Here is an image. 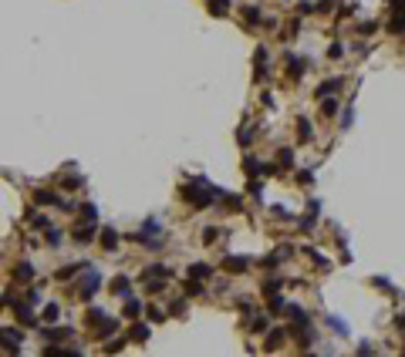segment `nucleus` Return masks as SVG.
<instances>
[{
    "label": "nucleus",
    "instance_id": "obj_12",
    "mask_svg": "<svg viewBox=\"0 0 405 357\" xmlns=\"http://www.w3.org/2000/svg\"><path fill=\"white\" fill-rule=\"evenodd\" d=\"M101 246H105L108 253H112V249L118 246V236H115V229H105V233H101Z\"/></svg>",
    "mask_w": 405,
    "mask_h": 357
},
{
    "label": "nucleus",
    "instance_id": "obj_24",
    "mask_svg": "<svg viewBox=\"0 0 405 357\" xmlns=\"http://www.w3.org/2000/svg\"><path fill=\"white\" fill-rule=\"evenodd\" d=\"M250 327L257 330V334H264V330H267V317H253V320H250Z\"/></svg>",
    "mask_w": 405,
    "mask_h": 357
},
{
    "label": "nucleus",
    "instance_id": "obj_36",
    "mask_svg": "<svg viewBox=\"0 0 405 357\" xmlns=\"http://www.w3.org/2000/svg\"><path fill=\"white\" fill-rule=\"evenodd\" d=\"M388 3H392L395 10H405V0H388Z\"/></svg>",
    "mask_w": 405,
    "mask_h": 357
},
{
    "label": "nucleus",
    "instance_id": "obj_2",
    "mask_svg": "<svg viewBox=\"0 0 405 357\" xmlns=\"http://www.w3.org/2000/svg\"><path fill=\"white\" fill-rule=\"evenodd\" d=\"M98 286H101V277H98V273H88V277H85V280L78 283V293H81V297H85V300H88V297H91V293H95Z\"/></svg>",
    "mask_w": 405,
    "mask_h": 357
},
{
    "label": "nucleus",
    "instance_id": "obj_6",
    "mask_svg": "<svg viewBox=\"0 0 405 357\" xmlns=\"http://www.w3.org/2000/svg\"><path fill=\"white\" fill-rule=\"evenodd\" d=\"M112 293L129 300V297H132V290H129V277H115V280H112Z\"/></svg>",
    "mask_w": 405,
    "mask_h": 357
},
{
    "label": "nucleus",
    "instance_id": "obj_27",
    "mask_svg": "<svg viewBox=\"0 0 405 357\" xmlns=\"http://www.w3.org/2000/svg\"><path fill=\"white\" fill-rule=\"evenodd\" d=\"M216 236H220V229H216V226H210V229H203V243H213Z\"/></svg>",
    "mask_w": 405,
    "mask_h": 357
},
{
    "label": "nucleus",
    "instance_id": "obj_11",
    "mask_svg": "<svg viewBox=\"0 0 405 357\" xmlns=\"http://www.w3.org/2000/svg\"><path fill=\"white\" fill-rule=\"evenodd\" d=\"M129 337L138 340V344H145V340H149V327H145V323H135L132 330H129Z\"/></svg>",
    "mask_w": 405,
    "mask_h": 357
},
{
    "label": "nucleus",
    "instance_id": "obj_29",
    "mask_svg": "<svg viewBox=\"0 0 405 357\" xmlns=\"http://www.w3.org/2000/svg\"><path fill=\"white\" fill-rule=\"evenodd\" d=\"M47 243H51V246L61 243V229H51V233H47Z\"/></svg>",
    "mask_w": 405,
    "mask_h": 357
},
{
    "label": "nucleus",
    "instance_id": "obj_9",
    "mask_svg": "<svg viewBox=\"0 0 405 357\" xmlns=\"http://www.w3.org/2000/svg\"><path fill=\"white\" fill-rule=\"evenodd\" d=\"M189 277H193V280H210V277H213V266L193 263V266H189Z\"/></svg>",
    "mask_w": 405,
    "mask_h": 357
},
{
    "label": "nucleus",
    "instance_id": "obj_8",
    "mask_svg": "<svg viewBox=\"0 0 405 357\" xmlns=\"http://www.w3.org/2000/svg\"><path fill=\"white\" fill-rule=\"evenodd\" d=\"M388 31H392V34H405V10H395V14H392Z\"/></svg>",
    "mask_w": 405,
    "mask_h": 357
},
{
    "label": "nucleus",
    "instance_id": "obj_16",
    "mask_svg": "<svg viewBox=\"0 0 405 357\" xmlns=\"http://www.w3.org/2000/svg\"><path fill=\"white\" fill-rule=\"evenodd\" d=\"M14 277H17V280H31V277H34V270H31V263H20L17 270H14Z\"/></svg>",
    "mask_w": 405,
    "mask_h": 357
},
{
    "label": "nucleus",
    "instance_id": "obj_7",
    "mask_svg": "<svg viewBox=\"0 0 405 357\" xmlns=\"http://www.w3.org/2000/svg\"><path fill=\"white\" fill-rule=\"evenodd\" d=\"M334 91H341V78H331V81H324L321 88H317V98H328V94H334Z\"/></svg>",
    "mask_w": 405,
    "mask_h": 357
},
{
    "label": "nucleus",
    "instance_id": "obj_5",
    "mask_svg": "<svg viewBox=\"0 0 405 357\" xmlns=\"http://www.w3.org/2000/svg\"><path fill=\"white\" fill-rule=\"evenodd\" d=\"M75 239L78 243H91V239H95V223H81L75 229Z\"/></svg>",
    "mask_w": 405,
    "mask_h": 357
},
{
    "label": "nucleus",
    "instance_id": "obj_21",
    "mask_svg": "<svg viewBox=\"0 0 405 357\" xmlns=\"http://www.w3.org/2000/svg\"><path fill=\"white\" fill-rule=\"evenodd\" d=\"M58 317H61V314H58V307H54V303H51V307H44V323H54Z\"/></svg>",
    "mask_w": 405,
    "mask_h": 357
},
{
    "label": "nucleus",
    "instance_id": "obj_23",
    "mask_svg": "<svg viewBox=\"0 0 405 357\" xmlns=\"http://www.w3.org/2000/svg\"><path fill=\"white\" fill-rule=\"evenodd\" d=\"M226 209L240 212V209H243V199H240V196H226Z\"/></svg>",
    "mask_w": 405,
    "mask_h": 357
},
{
    "label": "nucleus",
    "instance_id": "obj_28",
    "mask_svg": "<svg viewBox=\"0 0 405 357\" xmlns=\"http://www.w3.org/2000/svg\"><path fill=\"white\" fill-rule=\"evenodd\" d=\"M145 314H149V320H155V323H159V320L166 317V314H162V310H159V307H149V310H145Z\"/></svg>",
    "mask_w": 405,
    "mask_h": 357
},
{
    "label": "nucleus",
    "instance_id": "obj_3",
    "mask_svg": "<svg viewBox=\"0 0 405 357\" xmlns=\"http://www.w3.org/2000/svg\"><path fill=\"white\" fill-rule=\"evenodd\" d=\"M10 303H14V310H17V320L31 327V323H34V310H31V300H27V303H24V300H10Z\"/></svg>",
    "mask_w": 405,
    "mask_h": 357
},
{
    "label": "nucleus",
    "instance_id": "obj_14",
    "mask_svg": "<svg viewBox=\"0 0 405 357\" xmlns=\"http://www.w3.org/2000/svg\"><path fill=\"white\" fill-rule=\"evenodd\" d=\"M81 219H85V223H95V219H98V209L91 206V202H85V206H81Z\"/></svg>",
    "mask_w": 405,
    "mask_h": 357
},
{
    "label": "nucleus",
    "instance_id": "obj_32",
    "mask_svg": "<svg viewBox=\"0 0 405 357\" xmlns=\"http://www.w3.org/2000/svg\"><path fill=\"white\" fill-rule=\"evenodd\" d=\"M64 186H68V189H78V186H81V179H78V175H68V179H64Z\"/></svg>",
    "mask_w": 405,
    "mask_h": 357
},
{
    "label": "nucleus",
    "instance_id": "obj_35",
    "mask_svg": "<svg viewBox=\"0 0 405 357\" xmlns=\"http://www.w3.org/2000/svg\"><path fill=\"white\" fill-rule=\"evenodd\" d=\"M395 327H399V330L405 334V314H395Z\"/></svg>",
    "mask_w": 405,
    "mask_h": 357
},
{
    "label": "nucleus",
    "instance_id": "obj_31",
    "mask_svg": "<svg viewBox=\"0 0 405 357\" xmlns=\"http://www.w3.org/2000/svg\"><path fill=\"white\" fill-rule=\"evenodd\" d=\"M243 14H247V20H250V24H253V20H260V10H257V7H247Z\"/></svg>",
    "mask_w": 405,
    "mask_h": 357
},
{
    "label": "nucleus",
    "instance_id": "obj_10",
    "mask_svg": "<svg viewBox=\"0 0 405 357\" xmlns=\"http://www.w3.org/2000/svg\"><path fill=\"white\" fill-rule=\"evenodd\" d=\"M287 64H290V78H301L304 75V68H308L304 57H290V54H287Z\"/></svg>",
    "mask_w": 405,
    "mask_h": 357
},
{
    "label": "nucleus",
    "instance_id": "obj_4",
    "mask_svg": "<svg viewBox=\"0 0 405 357\" xmlns=\"http://www.w3.org/2000/svg\"><path fill=\"white\" fill-rule=\"evenodd\" d=\"M247 266H250L247 256H226V260H223V270H230V273H243Z\"/></svg>",
    "mask_w": 405,
    "mask_h": 357
},
{
    "label": "nucleus",
    "instance_id": "obj_17",
    "mask_svg": "<svg viewBox=\"0 0 405 357\" xmlns=\"http://www.w3.org/2000/svg\"><path fill=\"white\" fill-rule=\"evenodd\" d=\"M186 293H189V297H199V293H203V283L189 277V280H186Z\"/></svg>",
    "mask_w": 405,
    "mask_h": 357
},
{
    "label": "nucleus",
    "instance_id": "obj_33",
    "mask_svg": "<svg viewBox=\"0 0 405 357\" xmlns=\"http://www.w3.org/2000/svg\"><path fill=\"white\" fill-rule=\"evenodd\" d=\"M358 31H361V34H371V31H375V24H371V20H365V24H358Z\"/></svg>",
    "mask_w": 405,
    "mask_h": 357
},
{
    "label": "nucleus",
    "instance_id": "obj_18",
    "mask_svg": "<svg viewBox=\"0 0 405 357\" xmlns=\"http://www.w3.org/2000/svg\"><path fill=\"white\" fill-rule=\"evenodd\" d=\"M321 112L328 115V118H331V115H338V98H324V105H321Z\"/></svg>",
    "mask_w": 405,
    "mask_h": 357
},
{
    "label": "nucleus",
    "instance_id": "obj_30",
    "mask_svg": "<svg viewBox=\"0 0 405 357\" xmlns=\"http://www.w3.org/2000/svg\"><path fill=\"white\" fill-rule=\"evenodd\" d=\"M250 138H253V128H243L240 132V145H250Z\"/></svg>",
    "mask_w": 405,
    "mask_h": 357
},
{
    "label": "nucleus",
    "instance_id": "obj_19",
    "mask_svg": "<svg viewBox=\"0 0 405 357\" xmlns=\"http://www.w3.org/2000/svg\"><path fill=\"white\" fill-rule=\"evenodd\" d=\"M297 125H301V128H297V135H301V142H311V135H314V132H311V125L304 121V118H301Z\"/></svg>",
    "mask_w": 405,
    "mask_h": 357
},
{
    "label": "nucleus",
    "instance_id": "obj_20",
    "mask_svg": "<svg viewBox=\"0 0 405 357\" xmlns=\"http://www.w3.org/2000/svg\"><path fill=\"white\" fill-rule=\"evenodd\" d=\"M304 253H308V256H311V260H314L317 266H321V270H328V260H324V256H321L317 249H304Z\"/></svg>",
    "mask_w": 405,
    "mask_h": 357
},
{
    "label": "nucleus",
    "instance_id": "obj_34",
    "mask_svg": "<svg viewBox=\"0 0 405 357\" xmlns=\"http://www.w3.org/2000/svg\"><path fill=\"white\" fill-rule=\"evenodd\" d=\"M328 54H331V57H341V54H345V47H341V44H331Z\"/></svg>",
    "mask_w": 405,
    "mask_h": 357
},
{
    "label": "nucleus",
    "instance_id": "obj_22",
    "mask_svg": "<svg viewBox=\"0 0 405 357\" xmlns=\"http://www.w3.org/2000/svg\"><path fill=\"white\" fill-rule=\"evenodd\" d=\"M287 337V334H284V330H273V334H270V340H267V347L270 351H273V347H280V340Z\"/></svg>",
    "mask_w": 405,
    "mask_h": 357
},
{
    "label": "nucleus",
    "instance_id": "obj_15",
    "mask_svg": "<svg viewBox=\"0 0 405 357\" xmlns=\"http://www.w3.org/2000/svg\"><path fill=\"white\" fill-rule=\"evenodd\" d=\"M138 310H142V303L129 297V303H125V317H129V320H135V317H138Z\"/></svg>",
    "mask_w": 405,
    "mask_h": 357
},
{
    "label": "nucleus",
    "instance_id": "obj_26",
    "mask_svg": "<svg viewBox=\"0 0 405 357\" xmlns=\"http://www.w3.org/2000/svg\"><path fill=\"white\" fill-rule=\"evenodd\" d=\"M277 290H280V283H277V280H267V283H264V297H273Z\"/></svg>",
    "mask_w": 405,
    "mask_h": 357
},
{
    "label": "nucleus",
    "instance_id": "obj_13",
    "mask_svg": "<svg viewBox=\"0 0 405 357\" xmlns=\"http://www.w3.org/2000/svg\"><path fill=\"white\" fill-rule=\"evenodd\" d=\"M277 165H280V169H290V165H294V152L280 149V152H277Z\"/></svg>",
    "mask_w": 405,
    "mask_h": 357
},
{
    "label": "nucleus",
    "instance_id": "obj_1",
    "mask_svg": "<svg viewBox=\"0 0 405 357\" xmlns=\"http://www.w3.org/2000/svg\"><path fill=\"white\" fill-rule=\"evenodd\" d=\"M20 340H24V334L14 330V327L0 330V347H3V351H20Z\"/></svg>",
    "mask_w": 405,
    "mask_h": 357
},
{
    "label": "nucleus",
    "instance_id": "obj_25",
    "mask_svg": "<svg viewBox=\"0 0 405 357\" xmlns=\"http://www.w3.org/2000/svg\"><path fill=\"white\" fill-rule=\"evenodd\" d=\"M375 286H378V290H385V293H395V286H392L385 277H375Z\"/></svg>",
    "mask_w": 405,
    "mask_h": 357
}]
</instances>
